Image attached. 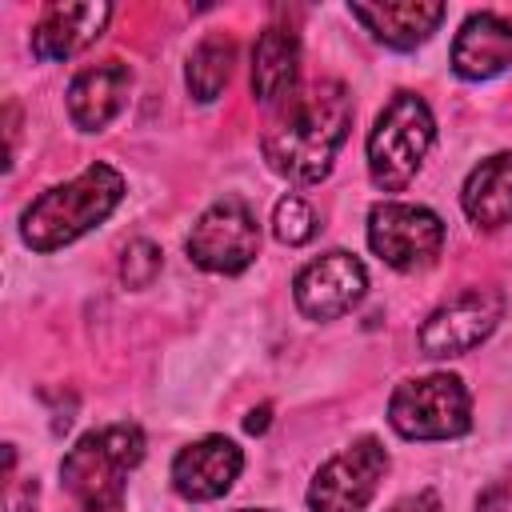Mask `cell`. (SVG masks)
Segmentation results:
<instances>
[{
	"instance_id": "6da1fadb",
	"label": "cell",
	"mask_w": 512,
	"mask_h": 512,
	"mask_svg": "<svg viewBox=\"0 0 512 512\" xmlns=\"http://www.w3.org/2000/svg\"><path fill=\"white\" fill-rule=\"evenodd\" d=\"M348 128H352L348 88L340 80H316L292 100H284L260 148L272 172L300 184H316L328 176Z\"/></svg>"
},
{
	"instance_id": "7a4b0ae2",
	"label": "cell",
	"mask_w": 512,
	"mask_h": 512,
	"mask_svg": "<svg viewBox=\"0 0 512 512\" xmlns=\"http://www.w3.org/2000/svg\"><path fill=\"white\" fill-rule=\"evenodd\" d=\"M120 200H124V176L112 164L96 160L68 184H56L44 196H36L20 216V236L32 252H56L80 240L84 232H92L96 224H104Z\"/></svg>"
},
{
	"instance_id": "3957f363",
	"label": "cell",
	"mask_w": 512,
	"mask_h": 512,
	"mask_svg": "<svg viewBox=\"0 0 512 512\" xmlns=\"http://www.w3.org/2000/svg\"><path fill=\"white\" fill-rule=\"evenodd\" d=\"M144 460V432L136 424H104L76 440L60 464L68 496L84 512H116L128 472Z\"/></svg>"
},
{
	"instance_id": "277c9868",
	"label": "cell",
	"mask_w": 512,
	"mask_h": 512,
	"mask_svg": "<svg viewBox=\"0 0 512 512\" xmlns=\"http://www.w3.org/2000/svg\"><path fill=\"white\" fill-rule=\"evenodd\" d=\"M436 136L432 112L416 92H396L368 132V172L380 192H400L420 172Z\"/></svg>"
},
{
	"instance_id": "5b68a950",
	"label": "cell",
	"mask_w": 512,
	"mask_h": 512,
	"mask_svg": "<svg viewBox=\"0 0 512 512\" xmlns=\"http://www.w3.org/2000/svg\"><path fill=\"white\" fill-rule=\"evenodd\" d=\"M388 420L404 440H452L472 428V400L460 376L432 372L392 392Z\"/></svg>"
},
{
	"instance_id": "8992f818",
	"label": "cell",
	"mask_w": 512,
	"mask_h": 512,
	"mask_svg": "<svg viewBox=\"0 0 512 512\" xmlns=\"http://www.w3.org/2000/svg\"><path fill=\"white\" fill-rule=\"evenodd\" d=\"M368 244L372 252L396 268L416 272L428 268L444 248V220L424 204H376L368 212Z\"/></svg>"
},
{
	"instance_id": "52a82bcc",
	"label": "cell",
	"mask_w": 512,
	"mask_h": 512,
	"mask_svg": "<svg viewBox=\"0 0 512 512\" xmlns=\"http://www.w3.org/2000/svg\"><path fill=\"white\" fill-rule=\"evenodd\" d=\"M260 248V228L252 208L240 196H224L216 200L208 212H200V220L188 232V256L192 264H200L204 272H220V276H236L256 260Z\"/></svg>"
},
{
	"instance_id": "ba28073f",
	"label": "cell",
	"mask_w": 512,
	"mask_h": 512,
	"mask_svg": "<svg viewBox=\"0 0 512 512\" xmlns=\"http://www.w3.org/2000/svg\"><path fill=\"white\" fill-rule=\"evenodd\" d=\"M504 316V292L496 288H464L448 304H440L424 324H420V352L424 356H460L472 352L480 340L492 336V328Z\"/></svg>"
},
{
	"instance_id": "9c48e42d",
	"label": "cell",
	"mask_w": 512,
	"mask_h": 512,
	"mask_svg": "<svg viewBox=\"0 0 512 512\" xmlns=\"http://www.w3.org/2000/svg\"><path fill=\"white\" fill-rule=\"evenodd\" d=\"M384 472H388L384 444L372 440V436H364L352 448L336 452L316 472V480L308 488V508L312 512H360L376 496Z\"/></svg>"
},
{
	"instance_id": "30bf717a",
	"label": "cell",
	"mask_w": 512,
	"mask_h": 512,
	"mask_svg": "<svg viewBox=\"0 0 512 512\" xmlns=\"http://www.w3.org/2000/svg\"><path fill=\"white\" fill-rule=\"evenodd\" d=\"M364 288H368L364 264L352 252L336 248V252H324L300 268L292 296L308 320H336V316L352 312V304L364 296Z\"/></svg>"
},
{
	"instance_id": "8fae6325",
	"label": "cell",
	"mask_w": 512,
	"mask_h": 512,
	"mask_svg": "<svg viewBox=\"0 0 512 512\" xmlns=\"http://www.w3.org/2000/svg\"><path fill=\"white\" fill-rule=\"evenodd\" d=\"M244 456L228 436H204L188 448H180V456L172 460V488L184 500H220L232 480L240 476Z\"/></svg>"
},
{
	"instance_id": "7c38bea8",
	"label": "cell",
	"mask_w": 512,
	"mask_h": 512,
	"mask_svg": "<svg viewBox=\"0 0 512 512\" xmlns=\"http://www.w3.org/2000/svg\"><path fill=\"white\" fill-rule=\"evenodd\" d=\"M112 16V4H48L32 24L36 60H68L88 48Z\"/></svg>"
},
{
	"instance_id": "4fadbf2b",
	"label": "cell",
	"mask_w": 512,
	"mask_h": 512,
	"mask_svg": "<svg viewBox=\"0 0 512 512\" xmlns=\"http://www.w3.org/2000/svg\"><path fill=\"white\" fill-rule=\"evenodd\" d=\"M512 64V24L496 12H472L452 40V72L464 80H492Z\"/></svg>"
},
{
	"instance_id": "5bb4252c",
	"label": "cell",
	"mask_w": 512,
	"mask_h": 512,
	"mask_svg": "<svg viewBox=\"0 0 512 512\" xmlns=\"http://www.w3.org/2000/svg\"><path fill=\"white\" fill-rule=\"evenodd\" d=\"M132 88V68L124 60H104L92 64L84 72H76V80L68 84V116L80 132H100L128 100Z\"/></svg>"
},
{
	"instance_id": "9a60e30c",
	"label": "cell",
	"mask_w": 512,
	"mask_h": 512,
	"mask_svg": "<svg viewBox=\"0 0 512 512\" xmlns=\"http://www.w3.org/2000/svg\"><path fill=\"white\" fill-rule=\"evenodd\" d=\"M296 80H300V44L292 28L268 24L256 36L252 48V96L260 104H284L296 96Z\"/></svg>"
},
{
	"instance_id": "2e32d148",
	"label": "cell",
	"mask_w": 512,
	"mask_h": 512,
	"mask_svg": "<svg viewBox=\"0 0 512 512\" xmlns=\"http://www.w3.org/2000/svg\"><path fill=\"white\" fill-rule=\"evenodd\" d=\"M376 40H384L388 48H416L424 44L440 20L448 16L444 4H424V0H392V4H352L348 8Z\"/></svg>"
},
{
	"instance_id": "e0dca14e",
	"label": "cell",
	"mask_w": 512,
	"mask_h": 512,
	"mask_svg": "<svg viewBox=\"0 0 512 512\" xmlns=\"http://www.w3.org/2000/svg\"><path fill=\"white\" fill-rule=\"evenodd\" d=\"M460 204L476 228H504L512 224V152L480 160L460 192Z\"/></svg>"
},
{
	"instance_id": "ac0fdd59",
	"label": "cell",
	"mask_w": 512,
	"mask_h": 512,
	"mask_svg": "<svg viewBox=\"0 0 512 512\" xmlns=\"http://www.w3.org/2000/svg\"><path fill=\"white\" fill-rule=\"evenodd\" d=\"M232 64H236V44H232V36H204V40L196 44V52L188 56V72H184L188 92H192L200 104H212V100L224 92V84H228V76H232Z\"/></svg>"
},
{
	"instance_id": "d6986e66",
	"label": "cell",
	"mask_w": 512,
	"mask_h": 512,
	"mask_svg": "<svg viewBox=\"0 0 512 512\" xmlns=\"http://www.w3.org/2000/svg\"><path fill=\"white\" fill-rule=\"evenodd\" d=\"M272 228L280 244H308L316 236V212L300 196H284L272 212Z\"/></svg>"
},
{
	"instance_id": "ffe728a7",
	"label": "cell",
	"mask_w": 512,
	"mask_h": 512,
	"mask_svg": "<svg viewBox=\"0 0 512 512\" xmlns=\"http://www.w3.org/2000/svg\"><path fill=\"white\" fill-rule=\"evenodd\" d=\"M160 272V248L152 240H132L124 248V260H120V280L128 288H148Z\"/></svg>"
},
{
	"instance_id": "44dd1931",
	"label": "cell",
	"mask_w": 512,
	"mask_h": 512,
	"mask_svg": "<svg viewBox=\"0 0 512 512\" xmlns=\"http://www.w3.org/2000/svg\"><path fill=\"white\" fill-rule=\"evenodd\" d=\"M4 512H36V480L8 484V492H4Z\"/></svg>"
},
{
	"instance_id": "7402d4cb",
	"label": "cell",
	"mask_w": 512,
	"mask_h": 512,
	"mask_svg": "<svg viewBox=\"0 0 512 512\" xmlns=\"http://www.w3.org/2000/svg\"><path fill=\"white\" fill-rule=\"evenodd\" d=\"M388 512H440V496L436 492H416V496H404L400 504H392Z\"/></svg>"
},
{
	"instance_id": "603a6c76",
	"label": "cell",
	"mask_w": 512,
	"mask_h": 512,
	"mask_svg": "<svg viewBox=\"0 0 512 512\" xmlns=\"http://www.w3.org/2000/svg\"><path fill=\"white\" fill-rule=\"evenodd\" d=\"M244 428H248V432H264V428H268V404H264V408H256V412L244 420Z\"/></svg>"
},
{
	"instance_id": "cb8c5ba5",
	"label": "cell",
	"mask_w": 512,
	"mask_h": 512,
	"mask_svg": "<svg viewBox=\"0 0 512 512\" xmlns=\"http://www.w3.org/2000/svg\"><path fill=\"white\" fill-rule=\"evenodd\" d=\"M240 512H264V508H240Z\"/></svg>"
}]
</instances>
